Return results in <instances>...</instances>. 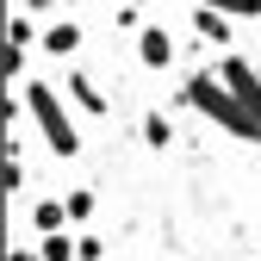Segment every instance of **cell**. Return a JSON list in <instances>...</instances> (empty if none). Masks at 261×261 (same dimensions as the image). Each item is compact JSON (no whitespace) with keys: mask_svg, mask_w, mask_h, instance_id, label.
Instances as JSON below:
<instances>
[{"mask_svg":"<svg viewBox=\"0 0 261 261\" xmlns=\"http://www.w3.org/2000/svg\"><path fill=\"white\" fill-rule=\"evenodd\" d=\"M13 118H31L38 124V137H44V149L56 155V162H75L81 155V130H75V112H69V100L44 81V75H31L25 87H19V100H13Z\"/></svg>","mask_w":261,"mask_h":261,"instance_id":"1","label":"cell"},{"mask_svg":"<svg viewBox=\"0 0 261 261\" xmlns=\"http://www.w3.org/2000/svg\"><path fill=\"white\" fill-rule=\"evenodd\" d=\"M180 100H187L193 112H205V118H212V124L224 130V137H237V143H249V118H243V106H237V93L224 87L218 75H205V69H199V75H187V81H180Z\"/></svg>","mask_w":261,"mask_h":261,"instance_id":"2","label":"cell"},{"mask_svg":"<svg viewBox=\"0 0 261 261\" xmlns=\"http://www.w3.org/2000/svg\"><path fill=\"white\" fill-rule=\"evenodd\" d=\"M62 81H69V112H81V118H106V93H100V81H93L87 69H69Z\"/></svg>","mask_w":261,"mask_h":261,"instance_id":"3","label":"cell"},{"mask_svg":"<svg viewBox=\"0 0 261 261\" xmlns=\"http://www.w3.org/2000/svg\"><path fill=\"white\" fill-rule=\"evenodd\" d=\"M137 56H143V69H174V38L162 25H137Z\"/></svg>","mask_w":261,"mask_h":261,"instance_id":"4","label":"cell"},{"mask_svg":"<svg viewBox=\"0 0 261 261\" xmlns=\"http://www.w3.org/2000/svg\"><path fill=\"white\" fill-rule=\"evenodd\" d=\"M193 31H199L205 44L230 50V31H237V19H230V13H218V7H193Z\"/></svg>","mask_w":261,"mask_h":261,"instance_id":"5","label":"cell"},{"mask_svg":"<svg viewBox=\"0 0 261 261\" xmlns=\"http://www.w3.org/2000/svg\"><path fill=\"white\" fill-rule=\"evenodd\" d=\"M81 38H87V31H81V25H69V19H62V25H44V56L69 62V56L81 50Z\"/></svg>","mask_w":261,"mask_h":261,"instance_id":"6","label":"cell"},{"mask_svg":"<svg viewBox=\"0 0 261 261\" xmlns=\"http://www.w3.org/2000/svg\"><path fill=\"white\" fill-rule=\"evenodd\" d=\"M137 130H143V143H149V149H174V118H168V112H143Z\"/></svg>","mask_w":261,"mask_h":261,"instance_id":"7","label":"cell"},{"mask_svg":"<svg viewBox=\"0 0 261 261\" xmlns=\"http://www.w3.org/2000/svg\"><path fill=\"white\" fill-rule=\"evenodd\" d=\"M7 44L31 56V44H44V31H38V19H31V13H13V19H7Z\"/></svg>","mask_w":261,"mask_h":261,"instance_id":"8","label":"cell"},{"mask_svg":"<svg viewBox=\"0 0 261 261\" xmlns=\"http://www.w3.org/2000/svg\"><path fill=\"white\" fill-rule=\"evenodd\" d=\"M199 7H218L230 19H261V0H199Z\"/></svg>","mask_w":261,"mask_h":261,"instance_id":"9","label":"cell"},{"mask_svg":"<svg viewBox=\"0 0 261 261\" xmlns=\"http://www.w3.org/2000/svg\"><path fill=\"white\" fill-rule=\"evenodd\" d=\"M25 7H31V13H38V7H50V0H25Z\"/></svg>","mask_w":261,"mask_h":261,"instance_id":"10","label":"cell"},{"mask_svg":"<svg viewBox=\"0 0 261 261\" xmlns=\"http://www.w3.org/2000/svg\"><path fill=\"white\" fill-rule=\"evenodd\" d=\"M62 7H81V0H62Z\"/></svg>","mask_w":261,"mask_h":261,"instance_id":"11","label":"cell"},{"mask_svg":"<svg viewBox=\"0 0 261 261\" xmlns=\"http://www.w3.org/2000/svg\"><path fill=\"white\" fill-rule=\"evenodd\" d=\"M130 7H143V0H130Z\"/></svg>","mask_w":261,"mask_h":261,"instance_id":"12","label":"cell"}]
</instances>
